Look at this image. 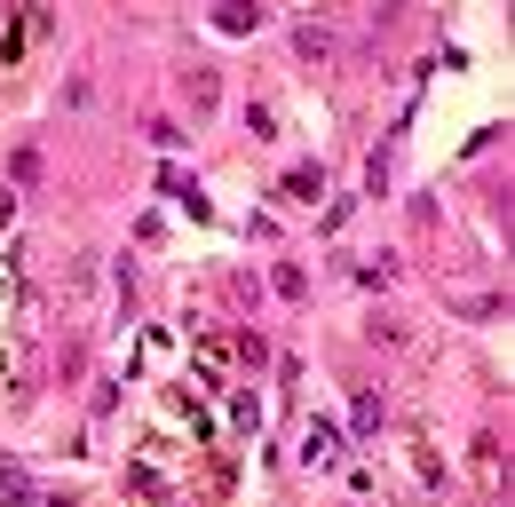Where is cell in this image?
<instances>
[{
	"label": "cell",
	"instance_id": "7a4b0ae2",
	"mask_svg": "<svg viewBox=\"0 0 515 507\" xmlns=\"http://www.w3.org/2000/svg\"><path fill=\"white\" fill-rule=\"evenodd\" d=\"M270 286H278V294H286V302H302V294H309L302 262H278V270H270Z\"/></svg>",
	"mask_w": 515,
	"mask_h": 507
},
{
	"label": "cell",
	"instance_id": "3957f363",
	"mask_svg": "<svg viewBox=\"0 0 515 507\" xmlns=\"http://www.w3.org/2000/svg\"><path fill=\"white\" fill-rule=\"evenodd\" d=\"M214 24H222V32H246V24H262V0H254V8H246V0H230Z\"/></svg>",
	"mask_w": 515,
	"mask_h": 507
},
{
	"label": "cell",
	"instance_id": "6da1fadb",
	"mask_svg": "<svg viewBox=\"0 0 515 507\" xmlns=\"http://www.w3.org/2000/svg\"><path fill=\"white\" fill-rule=\"evenodd\" d=\"M333 452H341V436H333L325 420H309V436H302V460L317 468V460H333Z\"/></svg>",
	"mask_w": 515,
	"mask_h": 507
},
{
	"label": "cell",
	"instance_id": "5b68a950",
	"mask_svg": "<svg viewBox=\"0 0 515 507\" xmlns=\"http://www.w3.org/2000/svg\"><path fill=\"white\" fill-rule=\"evenodd\" d=\"M317 191H325V175H317V167H294V175H286V199H317Z\"/></svg>",
	"mask_w": 515,
	"mask_h": 507
},
{
	"label": "cell",
	"instance_id": "277c9868",
	"mask_svg": "<svg viewBox=\"0 0 515 507\" xmlns=\"http://www.w3.org/2000/svg\"><path fill=\"white\" fill-rule=\"evenodd\" d=\"M183 88H191V111H214V72H206V64L183 72Z\"/></svg>",
	"mask_w": 515,
	"mask_h": 507
},
{
	"label": "cell",
	"instance_id": "8992f818",
	"mask_svg": "<svg viewBox=\"0 0 515 507\" xmlns=\"http://www.w3.org/2000/svg\"><path fill=\"white\" fill-rule=\"evenodd\" d=\"M294 48H302V56H325V48H333V32H325V24H302V32H294Z\"/></svg>",
	"mask_w": 515,
	"mask_h": 507
}]
</instances>
